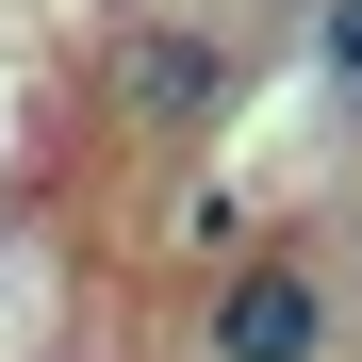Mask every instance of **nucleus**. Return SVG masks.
<instances>
[{
    "instance_id": "obj_1",
    "label": "nucleus",
    "mask_w": 362,
    "mask_h": 362,
    "mask_svg": "<svg viewBox=\"0 0 362 362\" xmlns=\"http://www.w3.org/2000/svg\"><path fill=\"white\" fill-rule=\"evenodd\" d=\"M329 346H346L329 264H296V247L214 264V296H198V362H329Z\"/></svg>"
},
{
    "instance_id": "obj_2",
    "label": "nucleus",
    "mask_w": 362,
    "mask_h": 362,
    "mask_svg": "<svg viewBox=\"0 0 362 362\" xmlns=\"http://www.w3.org/2000/svg\"><path fill=\"white\" fill-rule=\"evenodd\" d=\"M230 99H247V49H230V33H198V17H132V33H115V115H132L148 148L230 132Z\"/></svg>"
},
{
    "instance_id": "obj_3",
    "label": "nucleus",
    "mask_w": 362,
    "mask_h": 362,
    "mask_svg": "<svg viewBox=\"0 0 362 362\" xmlns=\"http://www.w3.org/2000/svg\"><path fill=\"white\" fill-rule=\"evenodd\" d=\"M165 247H181V264H247V198H230V181L165 198Z\"/></svg>"
},
{
    "instance_id": "obj_4",
    "label": "nucleus",
    "mask_w": 362,
    "mask_h": 362,
    "mask_svg": "<svg viewBox=\"0 0 362 362\" xmlns=\"http://www.w3.org/2000/svg\"><path fill=\"white\" fill-rule=\"evenodd\" d=\"M296 17H313V0H296Z\"/></svg>"
}]
</instances>
